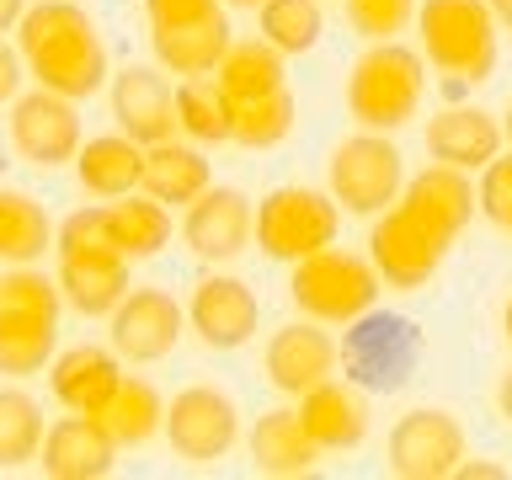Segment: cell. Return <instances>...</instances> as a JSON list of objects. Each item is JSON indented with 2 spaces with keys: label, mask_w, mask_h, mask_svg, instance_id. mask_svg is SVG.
<instances>
[{
  "label": "cell",
  "mask_w": 512,
  "mask_h": 480,
  "mask_svg": "<svg viewBox=\"0 0 512 480\" xmlns=\"http://www.w3.org/2000/svg\"><path fill=\"white\" fill-rule=\"evenodd\" d=\"M262 363H267L272 390H283V395L299 400L304 390H315V384H326V379L336 374V363H342V347H336L320 326H310V320H294V326L272 331Z\"/></svg>",
  "instance_id": "17"
},
{
  "label": "cell",
  "mask_w": 512,
  "mask_h": 480,
  "mask_svg": "<svg viewBox=\"0 0 512 480\" xmlns=\"http://www.w3.org/2000/svg\"><path fill=\"white\" fill-rule=\"evenodd\" d=\"M54 342H59V320L0 310V374L6 379L43 374L48 358H54Z\"/></svg>",
  "instance_id": "31"
},
{
  "label": "cell",
  "mask_w": 512,
  "mask_h": 480,
  "mask_svg": "<svg viewBox=\"0 0 512 480\" xmlns=\"http://www.w3.org/2000/svg\"><path fill=\"white\" fill-rule=\"evenodd\" d=\"M496 11L491 0H422L416 32H422V59L432 70L459 80V86H486L496 75Z\"/></svg>",
  "instance_id": "2"
},
{
  "label": "cell",
  "mask_w": 512,
  "mask_h": 480,
  "mask_svg": "<svg viewBox=\"0 0 512 480\" xmlns=\"http://www.w3.org/2000/svg\"><path fill=\"white\" fill-rule=\"evenodd\" d=\"M224 6H240V11H256L262 0H224Z\"/></svg>",
  "instance_id": "48"
},
{
  "label": "cell",
  "mask_w": 512,
  "mask_h": 480,
  "mask_svg": "<svg viewBox=\"0 0 512 480\" xmlns=\"http://www.w3.org/2000/svg\"><path fill=\"white\" fill-rule=\"evenodd\" d=\"M22 70H27L22 48L0 43V102H16V96H22V80H27Z\"/></svg>",
  "instance_id": "41"
},
{
  "label": "cell",
  "mask_w": 512,
  "mask_h": 480,
  "mask_svg": "<svg viewBox=\"0 0 512 480\" xmlns=\"http://www.w3.org/2000/svg\"><path fill=\"white\" fill-rule=\"evenodd\" d=\"M422 0H347V22L358 27V38L368 43H390L416 22Z\"/></svg>",
  "instance_id": "37"
},
{
  "label": "cell",
  "mask_w": 512,
  "mask_h": 480,
  "mask_svg": "<svg viewBox=\"0 0 512 480\" xmlns=\"http://www.w3.org/2000/svg\"><path fill=\"white\" fill-rule=\"evenodd\" d=\"M27 16V0H0V32H11Z\"/></svg>",
  "instance_id": "43"
},
{
  "label": "cell",
  "mask_w": 512,
  "mask_h": 480,
  "mask_svg": "<svg viewBox=\"0 0 512 480\" xmlns=\"http://www.w3.org/2000/svg\"><path fill=\"white\" fill-rule=\"evenodd\" d=\"M427 155L443 160V166H459V171H480L486 160L502 155V123L480 107H443L438 118L427 123Z\"/></svg>",
  "instance_id": "21"
},
{
  "label": "cell",
  "mask_w": 512,
  "mask_h": 480,
  "mask_svg": "<svg viewBox=\"0 0 512 480\" xmlns=\"http://www.w3.org/2000/svg\"><path fill=\"white\" fill-rule=\"evenodd\" d=\"M384 294V278L368 256L352 251H315L294 262V278H288V299L299 304L310 320H326V326H352L358 315H368Z\"/></svg>",
  "instance_id": "4"
},
{
  "label": "cell",
  "mask_w": 512,
  "mask_h": 480,
  "mask_svg": "<svg viewBox=\"0 0 512 480\" xmlns=\"http://www.w3.org/2000/svg\"><path fill=\"white\" fill-rule=\"evenodd\" d=\"M326 182H331V198L347 208V214H384L390 203H400L406 192V160L390 144V134H363L342 139L326 160Z\"/></svg>",
  "instance_id": "6"
},
{
  "label": "cell",
  "mask_w": 512,
  "mask_h": 480,
  "mask_svg": "<svg viewBox=\"0 0 512 480\" xmlns=\"http://www.w3.org/2000/svg\"><path fill=\"white\" fill-rule=\"evenodd\" d=\"M491 11H496V22L512 32V0H491Z\"/></svg>",
  "instance_id": "45"
},
{
  "label": "cell",
  "mask_w": 512,
  "mask_h": 480,
  "mask_svg": "<svg viewBox=\"0 0 512 480\" xmlns=\"http://www.w3.org/2000/svg\"><path fill=\"white\" fill-rule=\"evenodd\" d=\"M475 198H480V214L507 230V224H512V155H496V160H486V166H480Z\"/></svg>",
  "instance_id": "39"
},
{
  "label": "cell",
  "mask_w": 512,
  "mask_h": 480,
  "mask_svg": "<svg viewBox=\"0 0 512 480\" xmlns=\"http://www.w3.org/2000/svg\"><path fill=\"white\" fill-rule=\"evenodd\" d=\"M150 43H155V59H160V70H171V75H214L219 70V59L230 54V43H235V32L230 22H224V11L214 16H203V22H182V27H155L150 32Z\"/></svg>",
  "instance_id": "25"
},
{
  "label": "cell",
  "mask_w": 512,
  "mask_h": 480,
  "mask_svg": "<svg viewBox=\"0 0 512 480\" xmlns=\"http://www.w3.org/2000/svg\"><path fill=\"white\" fill-rule=\"evenodd\" d=\"M48 251V208L32 192L0 187V262L27 267Z\"/></svg>",
  "instance_id": "32"
},
{
  "label": "cell",
  "mask_w": 512,
  "mask_h": 480,
  "mask_svg": "<svg viewBox=\"0 0 512 480\" xmlns=\"http://www.w3.org/2000/svg\"><path fill=\"white\" fill-rule=\"evenodd\" d=\"M448 256V240L432 235L422 219H411L406 208H384V219L374 224V235H368V262L379 267V278L400 288V294H411V288H422L438 278Z\"/></svg>",
  "instance_id": "11"
},
{
  "label": "cell",
  "mask_w": 512,
  "mask_h": 480,
  "mask_svg": "<svg viewBox=\"0 0 512 480\" xmlns=\"http://www.w3.org/2000/svg\"><path fill=\"white\" fill-rule=\"evenodd\" d=\"M262 16V38L283 54H310L326 32V16H320V0H262L256 6Z\"/></svg>",
  "instance_id": "34"
},
{
  "label": "cell",
  "mask_w": 512,
  "mask_h": 480,
  "mask_svg": "<svg viewBox=\"0 0 512 480\" xmlns=\"http://www.w3.org/2000/svg\"><path fill=\"white\" fill-rule=\"evenodd\" d=\"M219 0H144V16H150V27H182V22H203V16H214Z\"/></svg>",
  "instance_id": "40"
},
{
  "label": "cell",
  "mask_w": 512,
  "mask_h": 480,
  "mask_svg": "<svg viewBox=\"0 0 512 480\" xmlns=\"http://www.w3.org/2000/svg\"><path fill=\"white\" fill-rule=\"evenodd\" d=\"M507 235H512V224H507Z\"/></svg>",
  "instance_id": "49"
},
{
  "label": "cell",
  "mask_w": 512,
  "mask_h": 480,
  "mask_svg": "<svg viewBox=\"0 0 512 480\" xmlns=\"http://www.w3.org/2000/svg\"><path fill=\"white\" fill-rule=\"evenodd\" d=\"M16 48L27 59V75L38 86L86 102L107 86V43L96 32L91 11L75 0H38L16 22Z\"/></svg>",
  "instance_id": "1"
},
{
  "label": "cell",
  "mask_w": 512,
  "mask_h": 480,
  "mask_svg": "<svg viewBox=\"0 0 512 480\" xmlns=\"http://www.w3.org/2000/svg\"><path fill=\"white\" fill-rule=\"evenodd\" d=\"M342 363H347V379L363 384V390H400L422 363V331L400 315L368 310L347 326Z\"/></svg>",
  "instance_id": "7"
},
{
  "label": "cell",
  "mask_w": 512,
  "mask_h": 480,
  "mask_svg": "<svg viewBox=\"0 0 512 480\" xmlns=\"http://www.w3.org/2000/svg\"><path fill=\"white\" fill-rule=\"evenodd\" d=\"M251 235H256V208L240 187H208L182 214V240L203 262H235L251 246Z\"/></svg>",
  "instance_id": "13"
},
{
  "label": "cell",
  "mask_w": 512,
  "mask_h": 480,
  "mask_svg": "<svg viewBox=\"0 0 512 480\" xmlns=\"http://www.w3.org/2000/svg\"><path fill=\"white\" fill-rule=\"evenodd\" d=\"M454 475H459V480H502L507 470H502V464H470V459H464Z\"/></svg>",
  "instance_id": "42"
},
{
  "label": "cell",
  "mask_w": 512,
  "mask_h": 480,
  "mask_svg": "<svg viewBox=\"0 0 512 480\" xmlns=\"http://www.w3.org/2000/svg\"><path fill=\"white\" fill-rule=\"evenodd\" d=\"M502 134H507V144H512V102H507V112H502Z\"/></svg>",
  "instance_id": "47"
},
{
  "label": "cell",
  "mask_w": 512,
  "mask_h": 480,
  "mask_svg": "<svg viewBox=\"0 0 512 480\" xmlns=\"http://www.w3.org/2000/svg\"><path fill=\"white\" fill-rule=\"evenodd\" d=\"M59 288H64V304L80 315H112L118 304L128 299V256L123 251H64L59 256Z\"/></svg>",
  "instance_id": "19"
},
{
  "label": "cell",
  "mask_w": 512,
  "mask_h": 480,
  "mask_svg": "<svg viewBox=\"0 0 512 480\" xmlns=\"http://www.w3.org/2000/svg\"><path fill=\"white\" fill-rule=\"evenodd\" d=\"M299 416L304 432L320 443V454H347L368 438V400L352 390V384H315V390L299 395Z\"/></svg>",
  "instance_id": "22"
},
{
  "label": "cell",
  "mask_w": 512,
  "mask_h": 480,
  "mask_svg": "<svg viewBox=\"0 0 512 480\" xmlns=\"http://www.w3.org/2000/svg\"><path fill=\"white\" fill-rule=\"evenodd\" d=\"M59 304H64V288H59V278H48V272L16 267V272H6V278H0V310L59 320Z\"/></svg>",
  "instance_id": "36"
},
{
  "label": "cell",
  "mask_w": 512,
  "mask_h": 480,
  "mask_svg": "<svg viewBox=\"0 0 512 480\" xmlns=\"http://www.w3.org/2000/svg\"><path fill=\"white\" fill-rule=\"evenodd\" d=\"M400 208H406L411 219H422L432 235H443V240H454L464 224H470V214L480 208L475 198V182H470V171H459V166H427V171H416L406 192H400Z\"/></svg>",
  "instance_id": "18"
},
{
  "label": "cell",
  "mask_w": 512,
  "mask_h": 480,
  "mask_svg": "<svg viewBox=\"0 0 512 480\" xmlns=\"http://www.w3.org/2000/svg\"><path fill=\"white\" fill-rule=\"evenodd\" d=\"M75 182L91 198H128L144 182V144L128 134H96L75 155Z\"/></svg>",
  "instance_id": "24"
},
{
  "label": "cell",
  "mask_w": 512,
  "mask_h": 480,
  "mask_svg": "<svg viewBox=\"0 0 512 480\" xmlns=\"http://www.w3.org/2000/svg\"><path fill=\"white\" fill-rule=\"evenodd\" d=\"M240 438V406L219 384H187L166 406V443L187 464H214Z\"/></svg>",
  "instance_id": "8"
},
{
  "label": "cell",
  "mask_w": 512,
  "mask_h": 480,
  "mask_svg": "<svg viewBox=\"0 0 512 480\" xmlns=\"http://www.w3.org/2000/svg\"><path fill=\"white\" fill-rule=\"evenodd\" d=\"M251 464L262 475H310L320 464V443L304 432L299 406H272L251 422Z\"/></svg>",
  "instance_id": "23"
},
{
  "label": "cell",
  "mask_w": 512,
  "mask_h": 480,
  "mask_svg": "<svg viewBox=\"0 0 512 480\" xmlns=\"http://www.w3.org/2000/svg\"><path fill=\"white\" fill-rule=\"evenodd\" d=\"M112 459H118V438L107 432L102 416H86V411L59 416L38 448V470L54 480H102Z\"/></svg>",
  "instance_id": "15"
},
{
  "label": "cell",
  "mask_w": 512,
  "mask_h": 480,
  "mask_svg": "<svg viewBox=\"0 0 512 480\" xmlns=\"http://www.w3.org/2000/svg\"><path fill=\"white\" fill-rule=\"evenodd\" d=\"M502 331H507V342H512V299H507V310H502Z\"/></svg>",
  "instance_id": "46"
},
{
  "label": "cell",
  "mask_w": 512,
  "mask_h": 480,
  "mask_svg": "<svg viewBox=\"0 0 512 480\" xmlns=\"http://www.w3.org/2000/svg\"><path fill=\"white\" fill-rule=\"evenodd\" d=\"M54 251H118L112 246V219H107V203H91V208H75L70 219L54 230Z\"/></svg>",
  "instance_id": "38"
},
{
  "label": "cell",
  "mask_w": 512,
  "mask_h": 480,
  "mask_svg": "<svg viewBox=\"0 0 512 480\" xmlns=\"http://www.w3.org/2000/svg\"><path fill=\"white\" fill-rule=\"evenodd\" d=\"M43 406L27 390H0V470L38 459L43 448Z\"/></svg>",
  "instance_id": "33"
},
{
  "label": "cell",
  "mask_w": 512,
  "mask_h": 480,
  "mask_svg": "<svg viewBox=\"0 0 512 480\" xmlns=\"http://www.w3.org/2000/svg\"><path fill=\"white\" fill-rule=\"evenodd\" d=\"M176 118H182L187 139L230 144L235 139V96L219 86V75H192L176 86Z\"/></svg>",
  "instance_id": "29"
},
{
  "label": "cell",
  "mask_w": 512,
  "mask_h": 480,
  "mask_svg": "<svg viewBox=\"0 0 512 480\" xmlns=\"http://www.w3.org/2000/svg\"><path fill=\"white\" fill-rule=\"evenodd\" d=\"M422 86H427V59L416 54V48H406L400 38L368 43V54L352 64V75H347V107L363 128L395 134V128H406L416 118Z\"/></svg>",
  "instance_id": "3"
},
{
  "label": "cell",
  "mask_w": 512,
  "mask_h": 480,
  "mask_svg": "<svg viewBox=\"0 0 512 480\" xmlns=\"http://www.w3.org/2000/svg\"><path fill=\"white\" fill-rule=\"evenodd\" d=\"M182 326L187 310L166 288H128V299L112 310V352L128 363H160L176 352Z\"/></svg>",
  "instance_id": "12"
},
{
  "label": "cell",
  "mask_w": 512,
  "mask_h": 480,
  "mask_svg": "<svg viewBox=\"0 0 512 480\" xmlns=\"http://www.w3.org/2000/svg\"><path fill=\"white\" fill-rule=\"evenodd\" d=\"M336 230H342V203L315 187H278L256 208V246L288 267L336 246Z\"/></svg>",
  "instance_id": "5"
},
{
  "label": "cell",
  "mask_w": 512,
  "mask_h": 480,
  "mask_svg": "<svg viewBox=\"0 0 512 480\" xmlns=\"http://www.w3.org/2000/svg\"><path fill=\"white\" fill-rule=\"evenodd\" d=\"M102 422H107L112 438H118V448H139V443H150L155 432H166V400L155 395L150 379L123 374V384L112 390L107 411H102Z\"/></svg>",
  "instance_id": "30"
},
{
  "label": "cell",
  "mask_w": 512,
  "mask_h": 480,
  "mask_svg": "<svg viewBox=\"0 0 512 480\" xmlns=\"http://www.w3.org/2000/svg\"><path fill=\"white\" fill-rule=\"evenodd\" d=\"M464 464V427L443 406H416L390 432V475L400 480H443Z\"/></svg>",
  "instance_id": "10"
},
{
  "label": "cell",
  "mask_w": 512,
  "mask_h": 480,
  "mask_svg": "<svg viewBox=\"0 0 512 480\" xmlns=\"http://www.w3.org/2000/svg\"><path fill=\"white\" fill-rule=\"evenodd\" d=\"M123 384V368H118V352L107 347H64L54 368H48V390H54V400L64 411H86V416H102L112 390Z\"/></svg>",
  "instance_id": "20"
},
{
  "label": "cell",
  "mask_w": 512,
  "mask_h": 480,
  "mask_svg": "<svg viewBox=\"0 0 512 480\" xmlns=\"http://www.w3.org/2000/svg\"><path fill=\"white\" fill-rule=\"evenodd\" d=\"M294 96L283 91H267L256 102H235V144L246 150H278V144L294 134Z\"/></svg>",
  "instance_id": "35"
},
{
  "label": "cell",
  "mask_w": 512,
  "mask_h": 480,
  "mask_svg": "<svg viewBox=\"0 0 512 480\" xmlns=\"http://www.w3.org/2000/svg\"><path fill=\"white\" fill-rule=\"evenodd\" d=\"M214 187V176H208V160L198 144H176V139H160L144 150V182L139 192H150L160 198L166 208H187L192 198H203V192Z\"/></svg>",
  "instance_id": "26"
},
{
  "label": "cell",
  "mask_w": 512,
  "mask_h": 480,
  "mask_svg": "<svg viewBox=\"0 0 512 480\" xmlns=\"http://www.w3.org/2000/svg\"><path fill=\"white\" fill-rule=\"evenodd\" d=\"M288 54L283 48H272L267 38H240L230 43V54L219 59V86L235 96V102H256V96L267 91H283L288 86Z\"/></svg>",
  "instance_id": "28"
},
{
  "label": "cell",
  "mask_w": 512,
  "mask_h": 480,
  "mask_svg": "<svg viewBox=\"0 0 512 480\" xmlns=\"http://www.w3.org/2000/svg\"><path fill=\"white\" fill-rule=\"evenodd\" d=\"M80 144H86V134H80V107L70 96L38 86V91H27L11 102V150L22 155L27 166L59 171L80 155Z\"/></svg>",
  "instance_id": "9"
},
{
  "label": "cell",
  "mask_w": 512,
  "mask_h": 480,
  "mask_svg": "<svg viewBox=\"0 0 512 480\" xmlns=\"http://www.w3.org/2000/svg\"><path fill=\"white\" fill-rule=\"evenodd\" d=\"M187 326L198 331L203 347L235 352V347H246L251 336H256V326H262V304H256L251 283L214 272V278H203L198 288H192V299H187Z\"/></svg>",
  "instance_id": "14"
},
{
  "label": "cell",
  "mask_w": 512,
  "mask_h": 480,
  "mask_svg": "<svg viewBox=\"0 0 512 480\" xmlns=\"http://www.w3.org/2000/svg\"><path fill=\"white\" fill-rule=\"evenodd\" d=\"M496 406H502V416L512 422V368L502 374V384H496Z\"/></svg>",
  "instance_id": "44"
},
{
  "label": "cell",
  "mask_w": 512,
  "mask_h": 480,
  "mask_svg": "<svg viewBox=\"0 0 512 480\" xmlns=\"http://www.w3.org/2000/svg\"><path fill=\"white\" fill-rule=\"evenodd\" d=\"M107 219H112V246H118L128 262H150V256L166 251L171 240V208L150 198V192H128V198H112L107 203Z\"/></svg>",
  "instance_id": "27"
},
{
  "label": "cell",
  "mask_w": 512,
  "mask_h": 480,
  "mask_svg": "<svg viewBox=\"0 0 512 480\" xmlns=\"http://www.w3.org/2000/svg\"><path fill=\"white\" fill-rule=\"evenodd\" d=\"M112 118L144 150L160 139H176V128H182V118H176V91L150 64H128V70L112 75Z\"/></svg>",
  "instance_id": "16"
}]
</instances>
